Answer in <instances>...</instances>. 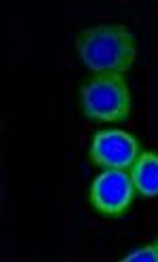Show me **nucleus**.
Instances as JSON below:
<instances>
[{
	"label": "nucleus",
	"mask_w": 158,
	"mask_h": 262,
	"mask_svg": "<svg viewBox=\"0 0 158 262\" xmlns=\"http://www.w3.org/2000/svg\"><path fill=\"white\" fill-rule=\"evenodd\" d=\"M122 262H158V250L156 245H146V248L133 250L131 254L122 256Z\"/></svg>",
	"instance_id": "obj_6"
},
{
	"label": "nucleus",
	"mask_w": 158,
	"mask_h": 262,
	"mask_svg": "<svg viewBox=\"0 0 158 262\" xmlns=\"http://www.w3.org/2000/svg\"><path fill=\"white\" fill-rule=\"evenodd\" d=\"M81 108L91 121L120 123L131 114V93L122 74H97L81 87Z\"/></svg>",
	"instance_id": "obj_2"
},
{
	"label": "nucleus",
	"mask_w": 158,
	"mask_h": 262,
	"mask_svg": "<svg viewBox=\"0 0 158 262\" xmlns=\"http://www.w3.org/2000/svg\"><path fill=\"white\" fill-rule=\"evenodd\" d=\"M135 184L126 169H106L91 182L89 203L103 216L118 218L131 207Z\"/></svg>",
	"instance_id": "obj_3"
},
{
	"label": "nucleus",
	"mask_w": 158,
	"mask_h": 262,
	"mask_svg": "<svg viewBox=\"0 0 158 262\" xmlns=\"http://www.w3.org/2000/svg\"><path fill=\"white\" fill-rule=\"evenodd\" d=\"M131 180L141 196H146V199L158 196V155L150 150L139 152V157L131 165Z\"/></svg>",
	"instance_id": "obj_5"
},
{
	"label": "nucleus",
	"mask_w": 158,
	"mask_h": 262,
	"mask_svg": "<svg viewBox=\"0 0 158 262\" xmlns=\"http://www.w3.org/2000/svg\"><path fill=\"white\" fill-rule=\"evenodd\" d=\"M89 157L103 169H126L139 157V142L129 131L101 129L93 136Z\"/></svg>",
	"instance_id": "obj_4"
},
{
	"label": "nucleus",
	"mask_w": 158,
	"mask_h": 262,
	"mask_svg": "<svg viewBox=\"0 0 158 262\" xmlns=\"http://www.w3.org/2000/svg\"><path fill=\"white\" fill-rule=\"evenodd\" d=\"M156 250H158V241H156Z\"/></svg>",
	"instance_id": "obj_7"
},
{
	"label": "nucleus",
	"mask_w": 158,
	"mask_h": 262,
	"mask_svg": "<svg viewBox=\"0 0 158 262\" xmlns=\"http://www.w3.org/2000/svg\"><path fill=\"white\" fill-rule=\"evenodd\" d=\"M76 51L95 74H124L137 59V40L126 26L103 24L83 30Z\"/></svg>",
	"instance_id": "obj_1"
}]
</instances>
